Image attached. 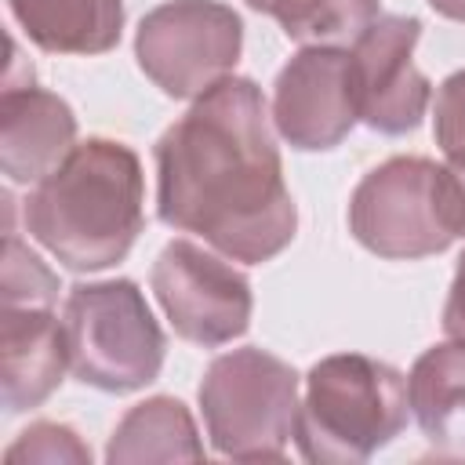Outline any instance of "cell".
Here are the masks:
<instances>
[{"label": "cell", "instance_id": "1", "mask_svg": "<svg viewBox=\"0 0 465 465\" xmlns=\"http://www.w3.org/2000/svg\"><path fill=\"white\" fill-rule=\"evenodd\" d=\"M265 94L247 76H225L174 120L156 149V218L196 232L218 254L262 265L298 229L283 182Z\"/></svg>", "mask_w": 465, "mask_h": 465}, {"label": "cell", "instance_id": "2", "mask_svg": "<svg viewBox=\"0 0 465 465\" xmlns=\"http://www.w3.org/2000/svg\"><path fill=\"white\" fill-rule=\"evenodd\" d=\"M145 229V174L127 142L87 138L33 185L25 232L73 272L124 262Z\"/></svg>", "mask_w": 465, "mask_h": 465}, {"label": "cell", "instance_id": "3", "mask_svg": "<svg viewBox=\"0 0 465 465\" xmlns=\"http://www.w3.org/2000/svg\"><path fill=\"white\" fill-rule=\"evenodd\" d=\"M407 378L374 356L334 352L309 367L294 443L312 465H356L407 425Z\"/></svg>", "mask_w": 465, "mask_h": 465}, {"label": "cell", "instance_id": "4", "mask_svg": "<svg viewBox=\"0 0 465 465\" xmlns=\"http://www.w3.org/2000/svg\"><path fill=\"white\" fill-rule=\"evenodd\" d=\"M298 371L258 345L214 356L200 381L211 447L232 461H280L298 425Z\"/></svg>", "mask_w": 465, "mask_h": 465}, {"label": "cell", "instance_id": "5", "mask_svg": "<svg viewBox=\"0 0 465 465\" xmlns=\"http://www.w3.org/2000/svg\"><path fill=\"white\" fill-rule=\"evenodd\" d=\"M62 323L76 381L124 396L160 378L167 338L134 280L69 287Z\"/></svg>", "mask_w": 465, "mask_h": 465}, {"label": "cell", "instance_id": "6", "mask_svg": "<svg viewBox=\"0 0 465 465\" xmlns=\"http://www.w3.org/2000/svg\"><path fill=\"white\" fill-rule=\"evenodd\" d=\"M349 232L389 262L443 254L461 232L447 167L429 156H389L349 196Z\"/></svg>", "mask_w": 465, "mask_h": 465}, {"label": "cell", "instance_id": "7", "mask_svg": "<svg viewBox=\"0 0 465 465\" xmlns=\"http://www.w3.org/2000/svg\"><path fill=\"white\" fill-rule=\"evenodd\" d=\"M243 51V22L222 0H167L134 33L138 69L167 98H200L232 76Z\"/></svg>", "mask_w": 465, "mask_h": 465}, {"label": "cell", "instance_id": "8", "mask_svg": "<svg viewBox=\"0 0 465 465\" xmlns=\"http://www.w3.org/2000/svg\"><path fill=\"white\" fill-rule=\"evenodd\" d=\"M149 283L174 334L193 345L218 349L251 327V280L193 240H171L156 254Z\"/></svg>", "mask_w": 465, "mask_h": 465}, {"label": "cell", "instance_id": "9", "mask_svg": "<svg viewBox=\"0 0 465 465\" xmlns=\"http://www.w3.org/2000/svg\"><path fill=\"white\" fill-rule=\"evenodd\" d=\"M421 22L414 15H378L349 51L352 94L360 120L378 134H411L418 131L432 84L414 65V44Z\"/></svg>", "mask_w": 465, "mask_h": 465}, {"label": "cell", "instance_id": "10", "mask_svg": "<svg viewBox=\"0 0 465 465\" xmlns=\"http://www.w3.org/2000/svg\"><path fill=\"white\" fill-rule=\"evenodd\" d=\"M356 94L345 47H302L272 87V124L291 149H334L356 127Z\"/></svg>", "mask_w": 465, "mask_h": 465}, {"label": "cell", "instance_id": "11", "mask_svg": "<svg viewBox=\"0 0 465 465\" xmlns=\"http://www.w3.org/2000/svg\"><path fill=\"white\" fill-rule=\"evenodd\" d=\"M76 145V116L65 98L29 84H4L0 94V167L11 185L44 182Z\"/></svg>", "mask_w": 465, "mask_h": 465}, {"label": "cell", "instance_id": "12", "mask_svg": "<svg viewBox=\"0 0 465 465\" xmlns=\"http://www.w3.org/2000/svg\"><path fill=\"white\" fill-rule=\"evenodd\" d=\"M65 323L51 305H4L0 316V392L7 414L40 407L65 378Z\"/></svg>", "mask_w": 465, "mask_h": 465}, {"label": "cell", "instance_id": "13", "mask_svg": "<svg viewBox=\"0 0 465 465\" xmlns=\"http://www.w3.org/2000/svg\"><path fill=\"white\" fill-rule=\"evenodd\" d=\"M7 7L47 54H105L124 33V0H7Z\"/></svg>", "mask_w": 465, "mask_h": 465}, {"label": "cell", "instance_id": "14", "mask_svg": "<svg viewBox=\"0 0 465 465\" xmlns=\"http://www.w3.org/2000/svg\"><path fill=\"white\" fill-rule=\"evenodd\" d=\"M407 403L432 447L465 450V341H440L414 360Z\"/></svg>", "mask_w": 465, "mask_h": 465}, {"label": "cell", "instance_id": "15", "mask_svg": "<svg viewBox=\"0 0 465 465\" xmlns=\"http://www.w3.org/2000/svg\"><path fill=\"white\" fill-rule=\"evenodd\" d=\"M109 465L138 461H203V443L189 407L174 396H149L134 403L113 429L105 447Z\"/></svg>", "mask_w": 465, "mask_h": 465}, {"label": "cell", "instance_id": "16", "mask_svg": "<svg viewBox=\"0 0 465 465\" xmlns=\"http://www.w3.org/2000/svg\"><path fill=\"white\" fill-rule=\"evenodd\" d=\"M269 15L302 47H345L378 18V0H269Z\"/></svg>", "mask_w": 465, "mask_h": 465}, {"label": "cell", "instance_id": "17", "mask_svg": "<svg viewBox=\"0 0 465 465\" xmlns=\"http://www.w3.org/2000/svg\"><path fill=\"white\" fill-rule=\"evenodd\" d=\"M58 276L15 232L4 243V305H54Z\"/></svg>", "mask_w": 465, "mask_h": 465}, {"label": "cell", "instance_id": "18", "mask_svg": "<svg viewBox=\"0 0 465 465\" xmlns=\"http://www.w3.org/2000/svg\"><path fill=\"white\" fill-rule=\"evenodd\" d=\"M4 461L7 465H18V461H40V465L73 461V465H91V447L76 436V429H69L62 421H33L4 450Z\"/></svg>", "mask_w": 465, "mask_h": 465}, {"label": "cell", "instance_id": "19", "mask_svg": "<svg viewBox=\"0 0 465 465\" xmlns=\"http://www.w3.org/2000/svg\"><path fill=\"white\" fill-rule=\"evenodd\" d=\"M432 138L443 149V156L465 149V69L450 73L436 87V105H432Z\"/></svg>", "mask_w": 465, "mask_h": 465}, {"label": "cell", "instance_id": "20", "mask_svg": "<svg viewBox=\"0 0 465 465\" xmlns=\"http://www.w3.org/2000/svg\"><path fill=\"white\" fill-rule=\"evenodd\" d=\"M443 331L454 341H465V251L458 258L450 291H447V305H443Z\"/></svg>", "mask_w": 465, "mask_h": 465}, {"label": "cell", "instance_id": "21", "mask_svg": "<svg viewBox=\"0 0 465 465\" xmlns=\"http://www.w3.org/2000/svg\"><path fill=\"white\" fill-rule=\"evenodd\" d=\"M447 182H450V196H454V214H458V232L465 236V149L447 156Z\"/></svg>", "mask_w": 465, "mask_h": 465}, {"label": "cell", "instance_id": "22", "mask_svg": "<svg viewBox=\"0 0 465 465\" xmlns=\"http://www.w3.org/2000/svg\"><path fill=\"white\" fill-rule=\"evenodd\" d=\"M429 7L443 18H454V22H465V0H429Z\"/></svg>", "mask_w": 465, "mask_h": 465}, {"label": "cell", "instance_id": "23", "mask_svg": "<svg viewBox=\"0 0 465 465\" xmlns=\"http://www.w3.org/2000/svg\"><path fill=\"white\" fill-rule=\"evenodd\" d=\"M247 7H254V11H262V15H269V0H247Z\"/></svg>", "mask_w": 465, "mask_h": 465}]
</instances>
